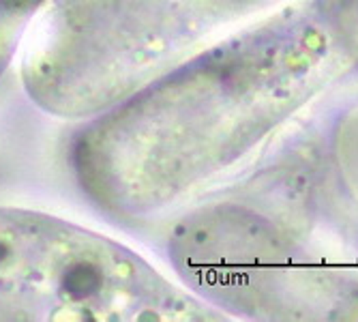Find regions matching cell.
<instances>
[{"instance_id":"6da1fadb","label":"cell","mask_w":358,"mask_h":322,"mask_svg":"<svg viewBox=\"0 0 358 322\" xmlns=\"http://www.w3.org/2000/svg\"><path fill=\"white\" fill-rule=\"evenodd\" d=\"M358 62V0H305L88 122L82 191L108 213L168 209L243 157Z\"/></svg>"},{"instance_id":"7a4b0ae2","label":"cell","mask_w":358,"mask_h":322,"mask_svg":"<svg viewBox=\"0 0 358 322\" xmlns=\"http://www.w3.org/2000/svg\"><path fill=\"white\" fill-rule=\"evenodd\" d=\"M213 18V0H60L24 37L22 84L52 116H99L168 71Z\"/></svg>"},{"instance_id":"3957f363","label":"cell","mask_w":358,"mask_h":322,"mask_svg":"<svg viewBox=\"0 0 358 322\" xmlns=\"http://www.w3.org/2000/svg\"><path fill=\"white\" fill-rule=\"evenodd\" d=\"M208 318L120 243L52 215L0 206V322Z\"/></svg>"},{"instance_id":"277c9868","label":"cell","mask_w":358,"mask_h":322,"mask_svg":"<svg viewBox=\"0 0 358 322\" xmlns=\"http://www.w3.org/2000/svg\"><path fill=\"white\" fill-rule=\"evenodd\" d=\"M45 0H0V78Z\"/></svg>"}]
</instances>
